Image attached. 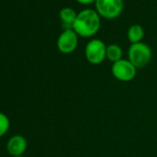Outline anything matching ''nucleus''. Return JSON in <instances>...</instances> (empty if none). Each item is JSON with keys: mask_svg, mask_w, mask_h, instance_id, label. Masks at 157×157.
<instances>
[{"mask_svg": "<svg viewBox=\"0 0 157 157\" xmlns=\"http://www.w3.org/2000/svg\"><path fill=\"white\" fill-rule=\"evenodd\" d=\"M101 21L98 12L86 9L78 12L73 23L72 29L76 33L82 37H91L100 29Z\"/></svg>", "mask_w": 157, "mask_h": 157, "instance_id": "f257e3e1", "label": "nucleus"}, {"mask_svg": "<svg viewBox=\"0 0 157 157\" xmlns=\"http://www.w3.org/2000/svg\"><path fill=\"white\" fill-rule=\"evenodd\" d=\"M151 58V50L144 43L132 44L128 49V60L137 67H146Z\"/></svg>", "mask_w": 157, "mask_h": 157, "instance_id": "f03ea898", "label": "nucleus"}, {"mask_svg": "<svg viewBox=\"0 0 157 157\" xmlns=\"http://www.w3.org/2000/svg\"><path fill=\"white\" fill-rule=\"evenodd\" d=\"M106 45L100 39L91 40L85 47V56L94 65L101 64L106 58Z\"/></svg>", "mask_w": 157, "mask_h": 157, "instance_id": "7ed1b4c3", "label": "nucleus"}, {"mask_svg": "<svg viewBox=\"0 0 157 157\" xmlns=\"http://www.w3.org/2000/svg\"><path fill=\"white\" fill-rule=\"evenodd\" d=\"M137 67L129 61L126 59H120L119 61L113 63L112 74L120 82H130L136 77Z\"/></svg>", "mask_w": 157, "mask_h": 157, "instance_id": "20e7f679", "label": "nucleus"}, {"mask_svg": "<svg viewBox=\"0 0 157 157\" xmlns=\"http://www.w3.org/2000/svg\"><path fill=\"white\" fill-rule=\"evenodd\" d=\"M95 8L99 15L106 19H114L122 12L123 0H96Z\"/></svg>", "mask_w": 157, "mask_h": 157, "instance_id": "39448f33", "label": "nucleus"}, {"mask_svg": "<svg viewBox=\"0 0 157 157\" xmlns=\"http://www.w3.org/2000/svg\"><path fill=\"white\" fill-rule=\"evenodd\" d=\"M78 45V34L73 29H66L57 39V48L63 54L72 53Z\"/></svg>", "mask_w": 157, "mask_h": 157, "instance_id": "423d86ee", "label": "nucleus"}, {"mask_svg": "<svg viewBox=\"0 0 157 157\" xmlns=\"http://www.w3.org/2000/svg\"><path fill=\"white\" fill-rule=\"evenodd\" d=\"M27 140L21 135L12 136L7 144L8 151L12 156H21L27 149Z\"/></svg>", "mask_w": 157, "mask_h": 157, "instance_id": "0eeeda50", "label": "nucleus"}, {"mask_svg": "<svg viewBox=\"0 0 157 157\" xmlns=\"http://www.w3.org/2000/svg\"><path fill=\"white\" fill-rule=\"evenodd\" d=\"M60 19L63 22V25L67 29H72L73 23L77 18V12L71 8H64L60 10Z\"/></svg>", "mask_w": 157, "mask_h": 157, "instance_id": "6e6552de", "label": "nucleus"}, {"mask_svg": "<svg viewBox=\"0 0 157 157\" xmlns=\"http://www.w3.org/2000/svg\"><path fill=\"white\" fill-rule=\"evenodd\" d=\"M144 36V30L139 24H134L129 27L128 31V38L131 44L140 43Z\"/></svg>", "mask_w": 157, "mask_h": 157, "instance_id": "1a4fd4ad", "label": "nucleus"}, {"mask_svg": "<svg viewBox=\"0 0 157 157\" xmlns=\"http://www.w3.org/2000/svg\"><path fill=\"white\" fill-rule=\"evenodd\" d=\"M122 55L123 52L121 47L116 44H109L106 47V58L113 63H116L122 59Z\"/></svg>", "mask_w": 157, "mask_h": 157, "instance_id": "9d476101", "label": "nucleus"}, {"mask_svg": "<svg viewBox=\"0 0 157 157\" xmlns=\"http://www.w3.org/2000/svg\"><path fill=\"white\" fill-rule=\"evenodd\" d=\"M10 122L9 117L5 114L0 112V138L8 132L10 128Z\"/></svg>", "mask_w": 157, "mask_h": 157, "instance_id": "9b49d317", "label": "nucleus"}, {"mask_svg": "<svg viewBox=\"0 0 157 157\" xmlns=\"http://www.w3.org/2000/svg\"><path fill=\"white\" fill-rule=\"evenodd\" d=\"M77 1L81 4H91V3L96 1V0H77Z\"/></svg>", "mask_w": 157, "mask_h": 157, "instance_id": "f8f14e48", "label": "nucleus"}, {"mask_svg": "<svg viewBox=\"0 0 157 157\" xmlns=\"http://www.w3.org/2000/svg\"><path fill=\"white\" fill-rule=\"evenodd\" d=\"M13 157H23V156H13Z\"/></svg>", "mask_w": 157, "mask_h": 157, "instance_id": "ddd939ff", "label": "nucleus"}]
</instances>
